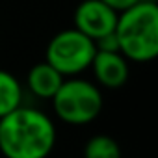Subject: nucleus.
Wrapping results in <instances>:
<instances>
[{
    "instance_id": "obj_1",
    "label": "nucleus",
    "mask_w": 158,
    "mask_h": 158,
    "mask_svg": "<svg viewBox=\"0 0 158 158\" xmlns=\"http://www.w3.org/2000/svg\"><path fill=\"white\" fill-rule=\"evenodd\" d=\"M54 145L56 127L45 112L21 104L0 117V152L4 158H47Z\"/></svg>"
},
{
    "instance_id": "obj_9",
    "label": "nucleus",
    "mask_w": 158,
    "mask_h": 158,
    "mask_svg": "<svg viewBox=\"0 0 158 158\" xmlns=\"http://www.w3.org/2000/svg\"><path fill=\"white\" fill-rule=\"evenodd\" d=\"M84 158H121V149L114 138L97 134L86 141Z\"/></svg>"
},
{
    "instance_id": "obj_7",
    "label": "nucleus",
    "mask_w": 158,
    "mask_h": 158,
    "mask_svg": "<svg viewBox=\"0 0 158 158\" xmlns=\"http://www.w3.org/2000/svg\"><path fill=\"white\" fill-rule=\"evenodd\" d=\"M63 82V76L47 61L34 65L26 76L28 89L39 99H52Z\"/></svg>"
},
{
    "instance_id": "obj_10",
    "label": "nucleus",
    "mask_w": 158,
    "mask_h": 158,
    "mask_svg": "<svg viewBox=\"0 0 158 158\" xmlns=\"http://www.w3.org/2000/svg\"><path fill=\"white\" fill-rule=\"evenodd\" d=\"M102 2L106 4V6H110L114 11H117V13H121V11H125V10H128L130 6H134V4H138L139 0H102Z\"/></svg>"
},
{
    "instance_id": "obj_4",
    "label": "nucleus",
    "mask_w": 158,
    "mask_h": 158,
    "mask_svg": "<svg viewBox=\"0 0 158 158\" xmlns=\"http://www.w3.org/2000/svg\"><path fill=\"white\" fill-rule=\"evenodd\" d=\"M97 52L95 41L76 28L58 32L47 45L45 61L61 76H76L89 69Z\"/></svg>"
},
{
    "instance_id": "obj_5",
    "label": "nucleus",
    "mask_w": 158,
    "mask_h": 158,
    "mask_svg": "<svg viewBox=\"0 0 158 158\" xmlns=\"http://www.w3.org/2000/svg\"><path fill=\"white\" fill-rule=\"evenodd\" d=\"M117 11L102 0H82L74 10V28L89 39L97 41L115 30Z\"/></svg>"
},
{
    "instance_id": "obj_3",
    "label": "nucleus",
    "mask_w": 158,
    "mask_h": 158,
    "mask_svg": "<svg viewBox=\"0 0 158 158\" xmlns=\"http://www.w3.org/2000/svg\"><path fill=\"white\" fill-rule=\"evenodd\" d=\"M56 115L67 125H88L102 112V93L99 88L84 78L63 80L56 95L50 99Z\"/></svg>"
},
{
    "instance_id": "obj_8",
    "label": "nucleus",
    "mask_w": 158,
    "mask_h": 158,
    "mask_svg": "<svg viewBox=\"0 0 158 158\" xmlns=\"http://www.w3.org/2000/svg\"><path fill=\"white\" fill-rule=\"evenodd\" d=\"M23 104V88L17 76L0 69V117L8 115Z\"/></svg>"
},
{
    "instance_id": "obj_2",
    "label": "nucleus",
    "mask_w": 158,
    "mask_h": 158,
    "mask_svg": "<svg viewBox=\"0 0 158 158\" xmlns=\"http://www.w3.org/2000/svg\"><path fill=\"white\" fill-rule=\"evenodd\" d=\"M115 37L119 52L138 63L152 61L158 56V6L139 0L128 10L117 13Z\"/></svg>"
},
{
    "instance_id": "obj_6",
    "label": "nucleus",
    "mask_w": 158,
    "mask_h": 158,
    "mask_svg": "<svg viewBox=\"0 0 158 158\" xmlns=\"http://www.w3.org/2000/svg\"><path fill=\"white\" fill-rule=\"evenodd\" d=\"M89 67L95 80L108 89H117L128 80V61L119 50H97Z\"/></svg>"
}]
</instances>
